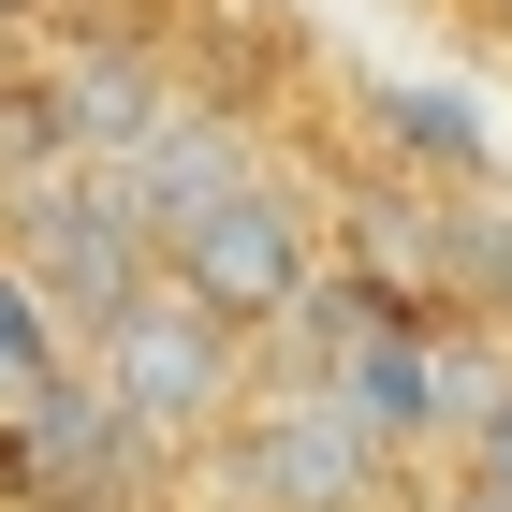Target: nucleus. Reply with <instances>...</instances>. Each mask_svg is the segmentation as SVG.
Instances as JSON below:
<instances>
[{"label": "nucleus", "mask_w": 512, "mask_h": 512, "mask_svg": "<svg viewBox=\"0 0 512 512\" xmlns=\"http://www.w3.org/2000/svg\"><path fill=\"white\" fill-rule=\"evenodd\" d=\"M425 308L512 322V176H439L425 191Z\"/></svg>", "instance_id": "obj_7"}, {"label": "nucleus", "mask_w": 512, "mask_h": 512, "mask_svg": "<svg viewBox=\"0 0 512 512\" xmlns=\"http://www.w3.org/2000/svg\"><path fill=\"white\" fill-rule=\"evenodd\" d=\"M425 512H498V498H483V483H439V498H425Z\"/></svg>", "instance_id": "obj_12"}, {"label": "nucleus", "mask_w": 512, "mask_h": 512, "mask_svg": "<svg viewBox=\"0 0 512 512\" xmlns=\"http://www.w3.org/2000/svg\"><path fill=\"white\" fill-rule=\"evenodd\" d=\"M0 469H15V498H59V483H147L161 498V454L88 395V366H44L30 395H0Z\"/></svg>", "instance_id": "obj_5"}, {"label": "nucleus", "mask_w": 512, "mask_h": 512, "mask_svg": "<svg viewBox=\"0 0 512 512\" xmlns=\"http://www.w3.org/2000/svg\"><path fill=\"white\" fill-rule=\"evenodd\" d=\"M15 512H147V483H59V498H15Z\"/></svg>", "instance_id": "obj_11"}, {"label": "nucleus", "mask_w": 512, "mask_h": 512, "mask_svg": "<svg viewBox=\"0 0 512 512\" xmlns=\"http://www.w3.org/2000/svg\"><path fill=\"white\" fill-rule=\"evenodd\" d=\"M191 469L220 483V512H395V454L322 381H249Z\"/></svg>", "instance_id": "obj_2"}, {"label": "nucleus", "mask_w": 512, "mask_h": 512, "mask_svg": "<svg viewBox=\"0 0 512 512\" xmlns=\"http://www.w3.org/2000/svg\"><path fill=\"white\" fill-rule=\"evenodd\" d=\"M103 176H118V205L161 235V220H191L220 176H249V132L220 118V103H161V132H147L132 161H103Z\"/></svg>", "instance_id": "obj_9"}, {"label": "nucleus", "mask_w": 512, "mask_h": 512, "mask_svg": "<svg viewBox=\"0 0 512 512\" xmlns=\"http://www.w3.org/2000/svg\"><path fill=\"white\" fill-rule=\"evenodd\" d=\"M0 15H30V0H0Z\"/></svg>", "instance_id": "obj_14"}, {"label": "nucleus", "mask_w": 512, "mask_h": 512, "mask_svg": "<svg viewBox=\"0 0 512 512\" xmlns=\"http://www.w3.org/2000/svg\"><path fill=\"white\" fill-rule=\"evenodd\" d=\"M74 366H88V395L147 439L161 469H176V454H205V439L235 425V395H249V337H235V322H205L191 293H161V278H132L118 308L88 322Z\"/></svg>", "instance_id": "obj_1"}, {"label": "nucleus", "mask_w": 512, "mask_h": 512, "mask_svg": "<svg viewBox=\"0 0 512 512\" xmlns=\"http://www.w3.org/2000/svg\"><path fill=\"white\" fill-rule=\"evenodd\" d=\"M454 483H483V498L512 512V395H498V410H483L469 439H454Z\"/></svg>", "instance_id": "obj_10"}, {"label": "nucleus", "mask_w": 512, "mask_h": 512, "mask_svg": "<svg viewBox=\"0 0 512 512\" xmlns=\"http://www.w3.org/2000/svg\"><path fill=\"white\" fill-rule=\"evenodd\" d=\"M161 103L176 88L147 74V59H118V44H74L59 74L30 88V118H44V161H132L161 132Z\"/></svg>", "instance_id": "obj_6"}, {"label": "nucleus", "mask_w": 512, "mask_h": 512, "mask_svg": "<svg viewBox=\"0 0 512 512\" xmlns=\"http://www.w3.org/2000/svg\"><path fill=\"white\" fill-rule=\"evenodd\" d=\"M147 278H161V293H191L205 322L264 337V322L322 278V220H308V191H278L264 161H249V176H220L191 220H161V235H147Z\"/></svg>", "instance_id": "obj_3"}, {"label": "nucleus", "mask_w": 512, "mask_h": 512, "mask_svg": "<svg viewBox=\"0 0 512 512\" xmlns=\"http://www.w3.org/2000/svg\"><path fill=\"white\" fill-rule=\"evenodd\" d=\"M0 264L30 278L59 322H103L132 278H147V220L118 205L103 161H30V191H15V220H0Z\"/></svg>", "instance_id": "obj_4"}, {"label": "nucleus", "mask_w": 512, "mask_h": 512, "mask_svg": "<svg viewBox=\"0 0 512 512\" xmlns=\"http://www.w3.org/2000/svg\"><path fill=\"white\" fill-rule=\"evenodd\" d=\"M469 15H483V30H512V0H469Z\"/></svg>", "instance_id": "obj_13"}, {"label": "nucleus", "mask_w": 512, "mask_h": 512, "mask_svg": "<svg viewBox=\"0 0 512 512\" xmlns=\"http://www.w3.org/2000/svg\"><path fill=\"white\" fill-rule=\"evenodd\" d=\"M352 118H366V147L410 161V191H439V176H498L483 103H454V88H425V74H366V88H352Z\"/></svg>", "instance_id": "obj_8"}]
</instances>
